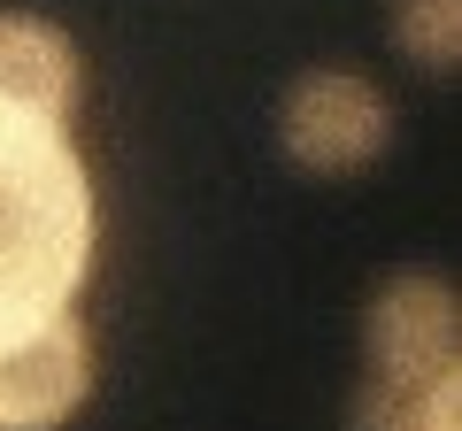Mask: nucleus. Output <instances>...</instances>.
<instances>
[{
	"mask_svg": "<svg viewBox=\"0 0 462 431\" xmlns=\"http://www.w3.org/2000/svg\"><path fill=\"white\" fill-rule=\"evenodd\" d=\"M278 147L309 178H355L393 147V100L363 69H300L278 100Z\"/></svg>",
	"mask_w": 462,
	"mask_h": 431,
	"instance_id": "2",
	"label": "nucleus"
},
{
	"mask_svg": "<svg viewBox=\"0 0 462 431\" xmlns=\"http://www.w3.org/2000/svg\"><path fill=\"white\" fill-rule=\"evenodd\" d=\"M100 262V193L69 124L0 100V347L78 308Z\"/></svg>",
	"mask_w": 462,
	"mask_h": 431,
	"instance_id": "1",
	"label": "nucleus"
},
{
	"mask_svg": "<svg viewBox=\"0 0 462 431\" xmlns=\"http://www.w3.org/2000/svg\"><path fill=\"white\" fill-rule=\"evenodd\" d=\"M78 85H85V62H78V39H69L62 23L23 16V8L0 16V100H16V108H32V116L69 124Z\"/></svg>",
	"mask_w": 462,
	"mask_h": 431,
	"instance_id": "5",
	"label": "nucleus"
},
{
	"mask_svg": "<svg viewBox=\"0 0 462 431\" xmlns=\"http://www.w3.org/2000/svg\"><path fill=\"white\" fill-rule=\"evenodd\" d=\"M363 362L370 385H393V393H424L431 378H447L455 362V293L431 270H401L370 293L363 316Z\"/></svg>",
	"mask_w": 462,
	"mask_h": 431,
	"instance_id": "3",
	"label": "nucleus"
},
{
	"mask_svg": "<svg viewBox=\"0 0 462 431\" xmlns=\"http://www.w3.org/2000/svg\"><path fill=\"white\" fill-rule=\"evenodd\" d=\"M393 47L416 69H455L462 54V0H393Z\"/></svg>",
	"mask_w": 462,
	"mask_h": 431,
	"instance_id": "6",
	"label": "nucleus"
},
{
	"mask_svg": "<svg viewBox=\"0 0 462 431\" xmlns=\"http://www.w3.org/2000/svg\"><path fill=\"white\" fill-rule=\"evenodd\" d=\"M93 400V339L78 308L0 347V431H62Z\"/></svg>",
	"mask_w": 462,
	"mask_h": 431,
	"instance_id": "4",
	"label": "nucleus"
}]
</instances>
